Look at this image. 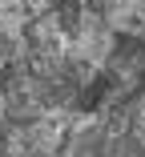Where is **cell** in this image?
I'll return each instance as SVG.
<instances>
[{"label": "cell", "mask_w": 145, "mask_h": 157, "mask_svg": "<svg viewBox=\"0 0 145 157\" xmlns=\"http://www.w3.org/2000/svg\"><path fill=\"white\" fill-rule=\"evenodd\" d=\"M0 33H8V28H4V20H0Z\"/></svg>", "instance_id": "cell-1"}]
</instances>
